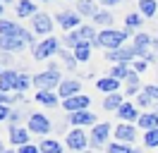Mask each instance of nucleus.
<instances>
[{"label": "nucleus", "instance_id": "nucleus-24", "mask_svg": "<svg viewBox=\"0 0 158 153\" xmlns=\"http://www.w3.org/2000/svg\"><path fill=\"white\" fill-rule=\"evenodd\" d=\"M156 12H158L156 0H141V2H139V14H141V17H153Z\"/></svg>", "mask_w": 158, "mask_h": 153}, {"label": "nucleus", "instance_id": "nucleus-22", "mask_svg": "<svg viewBox=\"0 0 158 153\" xmlns=\"http://www.w3.org/2000/svg\"><path fill=\"white\" fill-rule=\"evenodd\" d=\"M91 48H94V43H79L72 53H74V57H77V62H89V57H91Z\"/></svg>", "mask_w": 158, "mask_h": 153}, {"label": "nucleus", "instance_id": "nucleus-13", "mask_svg": "<svg viewBox=\"0 0 158 153\" xmlns=\"http://www.w3.org/2000/svg\"><path fill=\"white\" fill-rule=\"evenodd\" d=\"M115 139H118L120 143H132L137 139V129L127 122H120L118 127H115Z\"/></svg>", "mask_w": 158, "mask_h": 153}, {"label": "nucleus", "instance_id": "nucleus-5", "mask_svg": "<svg viewBox=\"0 0 158 153\" xmlns=\"http://www.w3.org/2000/svg\"><path fill=\"white\" fill-rule=\"evenodd\" d=\"M17 84H19V72L5 67L0 72V96H7V91H17Z\"/></svg>", "mask_w": 158, "mask_h": 153}, {"label": "nucleus", "instance_id": "nucleus-1", "mask_svg": "<svg viewBox=\"0 0 158 153\" xmlns=\"http://www.w3.org/2000/svg\"><path fill=\"white\" fill-rule=\"evenodd\" d=\"M129 34H132V29H125V31H120V29H103L98 34L96 46L108 48V50H118V48H122V43L129 38Z\"/></svg>", "mask_w": 158, "mask_h": 153}, {"label": "nucleus", "instance_id": "nucleus-7", "mask_svg": "<svg viewBox=\"0 0 158 153\" xmlns=\"http://www.w3.org/2000/svg\"><path fill=\"white\" fill-rule=\"evenodd\" d=\"M31 24H34L36 34H43L46 38L53 34V17H50L48 12H39L36 17H31Z\"/></svg>", "mask_w": 158, "mask_h": 153}, {"label": "nucleus", "instance_id": "nucleus-3", "mask_svg": "<svg viewBox=\"0 0 158 153\" xmlns=\"http://www.w3.org/2000/svg\"><path fill=\"white\" fill-rule=\"evenodd\" d=\"M58 53H60V43H58V38H53V36L43 38L41 43L34 46V57L36 60H48V57L58 55Z\"/></svg>", "mask_w": 158, "mask_h": 153}, {"label": "nucleus", "instance_id": "nucleus-40", "mask_svg": "<svg viewBox=\"0 0 158 153\" xmlns=\"http://www.w3.org/2000/svg\"><path fill=\"white\" fill-rule=\"evenodd\" d=\"M146 67H148L146 60H137V62H134V72H137V74L139 72H146Z\"/></svg>", "mask_w": 158, "mask_h": 153}, {"label": "nucleus", "instance_id": "nucleus-39", "mask_svg": "<svg viewBox=\"0 0 158 153\" xmlns=\"http://www.w3.org/2000/svg\"><path fill=\"white\" fill-rule=\"evenodd\" d=\"M17 153H41V148H39V146H34V143H27V146L17 148Z\"/></svg>", "mask_w": 158, "mask_h": 153}, {"label": "nucleus", "instance_id": "nucleus-18", "mask_svg": "<svg viewBox=\"0 0 158 153\" xmlns=\"http://www.w3.org/2000/svg\"><path fill=\"white\" fill-rule=\"evenodd\" d=\"M139 127L144 132H151V129H158V113H144L141 117L137 120Z\"/></svg>", "mask_w": 158, "mask_h": 153}, {"label": "nucleus", "instance_id": "nucleus-30", "mask_svg": "<svg viewBox=\"0 0 158 153\" xmlns=\"http://www.w3.org/2000/svg\"><path fill=\"white\" fill-rule=\"evenodd\" d=\"M62 43H65V48H72V50H74V48H77L79 43H84V41L79 36V31H67V34L62 36Z\"/></svg>", "mask_w": 158, "mask_h": 153}, {"label": "nucleus", "instance_id": "nucleus-44", "mask_svg": "<svg viewBox=\"0 0 158 153\" xmlns=\"http://www.w3.org/2000/svg\"><path fill=\"white\" fill-rule=\"evenodd\" d=\"M2 2H12V0H2Z\"/></svg>", "mask_w": 158, "mask_h": 153}, {"label": "nucleus", "instance_id": "nucleus-48", "mask_svg": "<svg viewBox=\"0 0 158 153\" xmlns=\"http://www.w3.org/2000/svg\"><path fill=\"white\" fill-rule=\"evenodd\" d=\"M139 2H141V0H139Z\"/></svg>", "mask_w": 158, "mask_h": 153}, {"label": "nucleus", "instance_id": "nucleus-11", "mask_svg": "<svg viewBox=\"0 0 158 153\" xmlns=\"http://www.w3.org/2000/svg\"><path fill=\"white\" fill-rule=\"evenodd\" d=\"M55 22H58L65 31H69V29H79L81 14H79V12H58V14H55Z\"/></svg>", "mask_w": 158, "mask_h": 153}, {"label": "nucleus", "instance_id": "nucleus-34", "mask_svg": "<svg viewBox=\"0 0 158 153\" xmlns=\"http://www.w3.org/2000/svg\"><path fill=\"white\" fill-rule=\"evenodd\" d=\"M58 55H60V60H62L69 69H74V67H77V57H74V53H69L67 48H65V50H60Z\"/></svg>", "mask_w": 158, "mask_h": 153}, {"label": "nucleus", "instance_id": "nucleus-10", "mask_svg": "<svg viewBox=\"0 0 158 153\" xmlns=\"http://www.w3.org/2000/svg\"><path fill=\"white\" fill-rule=\"evenodd\" d=\"M89 105H91V98H89V96H84V93H79V96H74V98L62 101V108H65V110H69V115H72V113H81V110H86Z\"/></svg>", "mask_w": 158, "mask_h": 153}, {"label": "nucleus", "instance_id": "nucleus-41", "mask_svg": "<svg viewBox=\"0 0 158 153\" xmlns=\"http://www.w3.org/2000/svg\"><path fill=\"white\" fill-rule=\"evenodd\" d=\"M7 117H12L10 105H0V120H7Z\"/></svg>", "mask_w": 158, "mask_h": 153}, {"label": "nucleus", "instance_id": "nucleus-35", "mask_svg": "<svg viewBox=\"0 0 158 153\" xmlns=\"http://www.w3.org/2000/svg\"><path fill=\"white\" fill-rule=\"evenodd\" d=\"M141 22H144V17H141L139 12H132V14H127V17H125V27H127V29H137Z\"/></svg>", "mask_w": 158, "mask_h": 153}, {"label": "nucleus", "instance_id": "nucleus-46", "mask_svg": "<svg viewBox=\"0 0 158 153\" xmlns=\"http://www.w3.org/2000/svg\"><path fill=\"white\" fill-rule=\"evenodd\" d=\"M134 153H141V151H134Z\"/></svg>", "mask_w": 158, "mask_h": 153}, {"label": "nucleus", "instance_id": "nucleus-42", "mask_svg": "<svg viewBox=\"0 0 158 153\" xmlns=\"http://www.w3.org/2000/svg\"><path fill=\"white\" fill-rule=\"evenodd\" d=\"M98 2L103 5V7H113V5H120L122 0H98Z\"/></svg>", "mask_w": 158, "mask_h": 153}, {"label": "nucleus", "instance_id": "nucleus-32", "mask_svg": "<svg viewBox=\"0 0 158 153\" xmlns=\"http://www.w3.org/2000/svg\"><path fill=\"white\" fill-rule=\"evenodd\" d=\"M106 151L108 153H134V148L129 146V143H120V141H113L106 146Z\"/></svg>", "mask_w": 158, "mask_h": 153}, {"label": "nucleus", "instance_id": "nucleus-26", "mask_svg": "<svg viewBox=\"0 0 158 153\" xmlns=\"http://www.w3.org/2000/svg\"><path fill=\"white\" fill-rule=\"evenodd\" d=\"M36 101H39L41 105L55 108V105H58V96L53 93V91H39V93H36Z\"/></svg>", "mask_w": 158, "mask_h": 153}, {"label": "nucleus", "instance_id": "nucleus-28", "mask_svg": "<svg viewBox=\"0 0 158 153\" xmlns=\"http://www.w3.org/2000/svg\"><path fill=\"white\" fill-rule=\"evenodd\" d=\"M144 91V89H139V74L137 72H132V76L127 79V89H125V93L127 96H139Z\"/></svg>", "mask_w": 158, "mask_h": 153}, {"label": "nucleus", "instance_id": "nucleus-2", "mask_svg": "<svg viewBox=\"0 0 158 153\" xmlns=\"http://www.w3.org/2000/svg\"><path fill=\"white\" fill-rule=\"evenodd\" d=\"M62 84V79H60V72L58 67H50L46 72H39V74L34 76V86L39 89V91H53L55 86Z\"/></svg>", "mask_w": 158, "mask_h": 153}, {"label": "nucleus", "instance_id": "nucleus-20", "mask_svg": "<svg viewBox=\"0 0 158 153\" xmlns=\"http://www.w3.org/2000/svg\"><path fill=\"white\" fill-rule=\"evenodd\" d=\"M0 34H2V38L19 36V34H22V27H19V24H15V22H7V19H2V22H0Z\"/></svg>", "mask_w": 158, "mask_h": 153}, {"label": "nucleus", "instance_id": "nucleus-31", "mask_svg": "<svg viewBox=\"0 0 158 153\" xmlns=\"http://www.w3.org/2000/svg\"><path fill=\"white\" fill-rule=\"evenodd\" d=\"M113 14H110L108 10H98V14H96V17H94V22H96V24H101V27L103 29H110V24H113Z\"/></svg>", "mask_w": 158, "mask_h": 153}, {"label": "nucleus", "instance_id": "nucleus-36", "mask_svg": "<svg viewBox=\"0 0 158 153\" xmlns=\"http://www.w3.org/2000/svg\"><path fill=\"white\" fill-rule=\"evenodd\" d=\"M34 84V79H31L29 74H24V72H19V84H17V93H22V91H29V86Z\"/></svg>", "mask_w": 158, "mask_h": 153}, {"label": "nucleus", "instance_id": "nucleus-33", "mask_svg": "<svg viewBox=\"0 0 158 153\" xmlns=\"http://www.w3.org/2000/svg\"><path fill=\"white\" fill-rule=\"evenodd\" d=\"M144 146L146 148H158V129L144 132Z\"/></svg>", "mask_w": 158, "mask_h": 153}, {"label": "nucleus", "instance_id": "nucleus-4", "mask_svg": "<svg viewBox=\"0 0 158 153\" xmlns=\"http://www.w3.org/2000/svg\"><path fill=\"white\" fill-rule=\"evenodd\" d=\"M67 148H72V151L77 153H84V148L91 143V139H86V132L84 129H72V132H67Z\"/></svg>", "mask_w": 158, "mask_h": 153}, {"label": "nucleus", "instance_id": "nucleus-14", "mask_svg": "<svg viewBox=\"0 0 158 153\" xmlns=\"http://www.w3.org/2000/svg\"><path fill=\"white\" fill-rule=\"evenodd\" d=\"M72 127H89V124H98L96 122V115L89 113V110H81V113H72L67 117Z\"/></svg>", "mask_w": 158, "mask_h": 153}, {"label": "nucleus", "instance_id": "nucleus-6", "mask_svg": "<svg viewBox=\"0 0 158 153\" xmlns=\"http://www.w3.org/2000/svg\"><path fill=\"white\" fill-rule=\"evenodd\" d=\"M110 127L108 122H98V124H94V129H91V146L94 148H101V146H106V141H108V136H110Z\"/></svg>", "mask_w": 158, "mask_h": 153}, {"label": "nucleus", "instance_id": "nucleus-21", "mask_svg": "<svg viewBox=\"0 0 158 153\" xmlns=\"http://www.w3.org/2000/svg\"><path fill=\"white\" fill-rule=\"evenodd\" d=\"M77 12H79V14H89V17H96V14H98L96 0H77Z\"/></svg>", "mask_w": 158, "mask_h": 153}, {"label": "nucleus", "instance_id": "nucleus-12", "mask_svg": "<svg viewBox=\"0 0 158 153\" xmlns=\"http://www.w3.org/2000/svg\"><path fill=\"white\" fill-rule=\"evenodd\" d=\"M79 91H81V84H79L77 79H62V84L58 86V93H60V98H62V101L79 96Z\"/></svg>", "mask_w": 158, "mask_h": 153}, {"label": "nucleus", "instance_id": "nucleus-47", "mask_svg": "<svg viewBox=\"0 0 158 153\" xmlns=\"http://www.w3.org/2000/svg\"><path fill=\"white\" fill-rule=\"evenodd\" d=\"M43 2H48V0H43Z\"/></svg>", "mask_w": 158, "mask_h": 153}, {"label": "nucleus", "instance_id": "nucleus-19", "mask_svg": "<svg viewBox=\"0 0 158 153\" xmlns=\"http://www.w3.org/2000/svg\"><path fill=\"white\" fill-rule=\"evenodd\" d=\"M17 14H19V17H36V14H39V10H36V2H34V0H19V2H17Z\"/></svg>", "mask_w": 158, "mask_h": 153}, {"label": "nucleus", "instance_id": "nucleus-27", "mask_svg": "<svg viewBox=\"0 0 158 153\" xmlns=\"http://www.w3.org/2000/svg\"><path fill=\"white\" fill-rule=\"evenodd\" d=\"M132 72L134 69H129V65H115L113 72H110V76H115L118 81H127L129 76H132Z\"/></svg>", "mask_w": 158, "mask_h": 153}, {"label": "nucleus", "instance_id": "nucleus-15", "mask_svg": "<svg viewBox=\"0 0 158 153\" xmlns=\"http://www.w3.org/2000/svg\"><path fill=\"white\" fill-rule=\"evenodd\" d=\"M10 143L12 146H27L29 143V127H10Z\"/></svg>", "mask_w": 158, "mask_h": 153}, {"label": "nucleus", "instance_id": "nucleus-37", "mask_svg": "<svg viewBox=\"0 0 158 153\" xmlns=\"http://www.w3.org/2000/svg\"><path fill=\"white\" fill-rule=\"evenodd\" d=\"M137 105H141V108H148V105H151V96H148L146 91H141V93L137 96Z\"/></svg>", "mask_w": 158, "mask_h": 153}, {"label": "nucleus", "instance_id": "nucleus-17", "mask_svg": "<svg viewBox=\"0 0 158 153\" xmlns=\"http://www.w3.org/2000/svg\"><path fill=\"white\" fill-rule=\"evenodd\" d=\"M118 117H120V122H134V120H139L141 115H139V110L134 108L132 103H122V108L118 110Z\"/></svg>", "mask_w": 158, "mask_h": 153}, {"label": "nucleus", "instance_id": "nucleus-38", "mask_svg": "<svg viewBox=\"0 0 158 153\" xmlns=\"http://www.w3.org/2000/svg\"><path fill=\"white\" fill-rule=\"evenodd\" d=\"M144 91L151 96V101H158V84H148V86H144Z\"/></svg>", "mask_w": 158, "mask_h": 153}, {"label": "nucleus", "instance_id": "nucleus-43", "mask_svg": "<svg viewBox=\"0 0 158 153\" xmlns=\"http://www.w3.org/2000/svg\"><path fill=\"white\" fill-rule=\"evenodd\" d=\"M2 153H17L15 148H2Z\"/></svg>", "mask_w": 158, "mask_h": 153}, {"label": "nucleus", "instance_id": "nucleus-16", "mask_svg": "<svg viewBox=\"0 0 158 153\" xmlns=\"http://www.w3.org/2000/svg\"><path fill=\"white\" fill-rule=\"evenodd\" d=\"M96 86H98V91H103V93H120V81L115 79V76H101V79H96Z\"/></svg>", "mask_w": 158, "mask_h": 153}, {"label": "nucleus", "instance_id": "nucleus-23", "mask_svg": "<svg viewBox=\"0 0 158 153\" xmlns=\"http://www.w3.org/2000/svg\"><path fill=\"white\" fill-rule=\"evenodd\" d=\"M122 108V93H110L103 98V110H115L118 113Z\"/></svg>", "mask_w": 158, "mask_h": 153}, {"label": "nucleus", "instance_id": "nucleus-9", "mask_svg": "<svg viewBox=\"0 0 158 153\" xmlns=\"http://www.w3.org/2000/svg\"><path fill=\"white\" fill-rule=\"evenodd\" d=\"M106 57H108L110 62H115V65H127L129 60H134L137 57V50H134V46L132 48H118V50H110V53H106Z\"/></svg>", "mask_w": 158, "mask_h": 153}, {"label": "nucleus", "instance_id": "nucleus-29", "mask_svg": "<svg viewBox=\"0 0 158 153\" xmlns=\"http://www.w3.org/2000/svg\"><path fill=\"white\" fill-rule=\"evenodd\" d=\"M39 148H41V153H62V146L55 139H43Z\"/></svg>", "mask_w": 158, "mask_h": 153}, {"label": "nucleus", "instance_id": "nucleus-45", "mask_svg": "<svg viewBox=\"0 0 158 153\" xmlns=\"http://www.w3.org/2000/svg\"><path fill=\"white\" fill-rule=\"evenodd\" d=\"M84 153H94V151H84Z\"/></svg>", "mask_w": 158, "mask_h": 153}, {"label": "nucleus", "instance_id": "nucleus-8", "mask_svg": "<svg viewBox=\"0 0 158 153\" xmlns=\"http://www.w3.org/2000/svg\"><path fill=\"white\" fill-rule=\"evenodd\" d=\"M27 127H29V132H34V134H48L53 124H50V120L43 113H34L29 117V124H27Z\"/></svg>", "mask_w": 158, "mask_h": 153}, {"label": "nucleus", "instance_id": "nucleus-25", "mask_svg": "<svg viewBox=\"0 0 158 153\" xmlns=\"http://www.w3.org/2000/svg\"><path fill=\"white\" fill-rule=\"evenodd\" d=\"M77 31H79V36H81V41H86V43H94V46H96V41H98V34L94 31V27H89V24H81Z\"/></svg>", "mask_w": 158, "mask_h": 153}]
</instances>
